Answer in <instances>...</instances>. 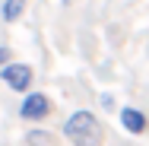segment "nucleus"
Wrapping results in <instances>:
<instances>
[{"label": "nucleus", "instance_id": "nucleus-8", "mask_svg": "<svg viewBox=\"0 0 149 146\" xmlns=\"http://www.w3.org/2000/svg\"><path fill=\"white\" fill-rule=\"evenodd\" d=\"M10 57H13V51H10L6 45H0V70H3L6 64H10Z\"/></svg>", "mask_w": 149, "mask_h": 146}, {"label": "nucleus", "instance_id": "nucleus-2", "mask_svg": "<svg viewBox=\"0 0 149 146\" xmlns=\"http://www.w3.org/2000/svg\"><path fill=\"white\" fill-rule=\"evenodd\" d=\"M0 83L13 92H29L32 83H35V70L22 60H10L3 70H0Z\"/></svg>", "mask_w": 149, "mask_h": 146}, {"label": "nucleus", "instance_id": "nucleus-7", "mask_svg": "<svg viewBox=\"0 0 149 146\" xmlns=\"http://www.w3.org/2000/svg\"><path fill=\"white\" fill-rule=\"evenodd\" d=\"M98 105H102L105 111H111V108H114V95H111V92H102V95H98Z\"/></svg>", "mask_w": 149, "mask_h": 146}, {"label": "nucleus", "instance_id": "nucleus-6", "mask_svg": "<svg viewBox=\"0 0 149 146\" xmlns=\"http://www.w3.org/2000/svg\"><path fill=\"white\" fill-rule=\"evenodd\" d=\"M26 146H57L54 143V137L48 133V130H41V127H35L26 133Z\"/></svg>", "mask_w": 149, "mask_h": 146}, {"label": "nucleus", "instance_id": "nucleus-3", "mask_svg": "<svg viewBox=\"0 0 149 146\" xmlns=\"http://www.w3.org/2000/svg\"><path fill=\"white\" fill-rule=\"evenodd\" d=\"M54 111V105H51V98L45 95V92H26V98H22V105H19V117L22 121H45V117Z\"/></svg>", "mask_w": 149, "mask_h": 146}, {"label": "nucleus", "instance_id": "nucleus-1", "mask_svg": "<svg viewBox=\"0 0 149 146\" xmlns=\"http://www.w3.org/2000/svg\"><path fill=\"white\" fill-rule=\"evenodd\" d=\"M60 133L73 146H102V140H105V130H102L98 117L92 115V111H86V108H79V111H73V115L67 117Z\"/></svg>", "mask_w": 149, "mask_h": 146}, {"label": "nucleus", "instance_id": "nucleus-4", "mask_svg": "<svg viewBox=\"0 0 149 146\" xmlns=\"http://www.w3.org/2000/svg\"><path fill=\"white\" fill-rule=\"evenodd\" d=\"M118 117H120V127H124V133H133V137H143L149 130V117L140 111V108H133V105H124L118 108Z\"/></svg>", "mask_w": 149, "mask_h": 146}, {"label": "nucleus", "instance_id": "nucleus-5", "mask_svg": "<svg viewBox=\"0 0 149 146\" xmlns=\"http://www.w3.org/2000/svg\"><path fill=\"white\" fill-rule=\"evenodd\" d=\"M22 13H26V0H3V6H0V19L10 22V26L19 22Z\"/></svg>", "mask_w": 149, "mask_h": 146}]
</instances>
